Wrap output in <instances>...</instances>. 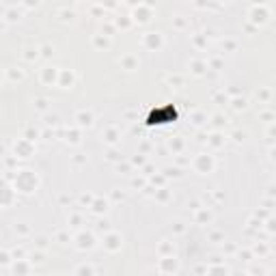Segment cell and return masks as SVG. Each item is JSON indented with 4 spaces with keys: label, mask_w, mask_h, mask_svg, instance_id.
<instances>
[{
    "label": "cell",
    "mask_w": 276,
    "mask_h": 276,
    "mask_svg": "<svg viewBox=\"0 0 276 276\" xmlns=\"http://www.w3.org/2000/svg\"><path fill=\"white\" fill-rule=\"evenodd\" d=\"M175 117H177V112L171 106H166V108H160V110L153 112V115L149 117V123H166V121H173Z\"/></svg>",
    "instance_id": "obj_1"
}]
</instances>
